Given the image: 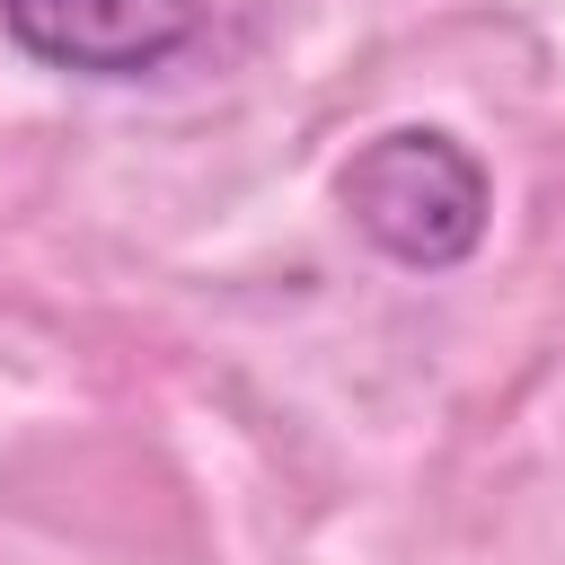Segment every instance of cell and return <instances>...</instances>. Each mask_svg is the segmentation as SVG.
Instances as JSON below:
<instances>
[{
	"label": "cell",
	"instance_id": "1",
	"mask_svg": "<svg viewBox=\"0 0 565 565\" xmlns=\"http://www.w3.org/2000/svg\"><path fill=\"white\" fill-rule=\"evenodd\" d=\"M335 203L344 221L406 274H450L477 256L486 221H494V177L486 159L441 132V124H388L371 132L344 168H335Z\"/></svg>",
	"mask_w": 565,
	"mask_h": 565
},
{
	"label": "cell",
	"instance_id": "2",
	"mask_svg": "<svg viewBox=\"0 0 565 565\" xmlns=\"http://www.w3.org/2000/svg\"><path fill=\"white\" fill-rule=\"evenodd\" d=\"M26 62L71 79H150L203 35V0H0Z\"/></svg>",
	"mask_w": 565,
	"mask_h": 565
}]
</instances>
